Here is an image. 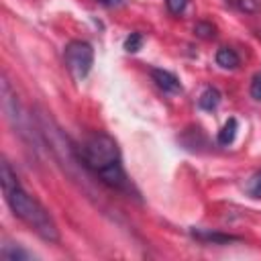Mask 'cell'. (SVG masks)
<instances>
[{
	"instance_id": "7c38bea8",
	"label": "cell",
	"mask_w": 261,
	"mask_h": 261,
	"mask_svg": "<svg viewBox=\"0 0 261 261\" xmlns=\"http://www.w3.org/2000/svg\"><path fill=\"white\" fill-rule=\"evenodd\" d=\"M141 47H143V35H141V33H130V35L124 39V49H126L128 53H137Z\"/></svg>"
},
{
	"instance_id": "9a60e30c",
	"label": "cell",
	"mask_w": 261,
	"mask_h": 261,
	"mask_svg": "<svg viewBox=\"0 0 261 261\" xmlns=\"http://www.w3.org/2000/svg\"><path fill=\"white\" fill-rule=\"evenodd\" d=\"M232 4L243 12H255L257 10V0H232Z\"/></svg>"
},
{
	"instance_id": "7a4b0ae2",
	"label": "cell",
	"mask_w": 261,
	"mask_h": 261,
	"mask_svg": "<svg viewBox=\"0 0 261 261\" xmlns=\"http://www.w3.org/2000/svg\"><path fill=\"white\" fill-rule=\"evenodd\" d=\"M84 165L94 171L106 186L114 190H128L126 173L120 165V149L116 141L106 133H94L80 149Z\"/></svg>"
},
{
	"instance_id": "52a82bcc",
	"label": "cell",
	"mask_w": 261,
	"mask_h": 261,
	"mask_svg": "<svg viewBox=\"0 0 261 261\" xmlns=\"http://www.w3.org/2000/svg\"><path fill=\"white\" fill-rule=\"evenodd\" d=\"M216 63H218L222 69H234V67H239L241 59H239V55H237L234 49H230V47H220V49L216 51Z\"/></svg>"
},
{
	"instance_id": "ba28073f",
	"label": "cell",
	"mask_w": 261,
	"mask_h": 261,
	"mask_svg": "<svg viewBox=\"0 0 261 261\" xmlns=\"http://www.w3.org/2000/svg\"><path fill=\"white\" fill-rule=\"evenodd\" d=\"M237 130H239V124H237V120L234 118H228L226 122H224V126L218 130V137H216V141H218V145H230L232 141H234V137H237Z\"/></svg>"
},
{
	"instance_id": "8fae6325",
	"label": "cell",
	"mask_w": 261,
	"mask_h": 261,
	"mask_svg": "<svg viewBox=\"0 0 261 261\" xmlns=\"http://www.w3.org/2000/svg\"><path fill=\"white\" fill-rule=\"evenodd\" d=\"M194 33H196V37H200V39H212V37L216 35V27H214L212 22L200 20V22H196Z\"/></svg>"
},
{
	"instance_id": "30bf717a",
	"label": "cell",
	"mask_w": 261,
	"mask_h": 261,
	"mask_svg": "<svg viewBox=\"0 0 261 261\" xmlns=\"http://www.w3.org/2000/svg\"><path fill=\"white\" fill-rule=\"evenodd\" d=\"M245 190H247L249 196H253V198H261V171H255V173L247 179Z\"/></svg>"
},
{
	"instance_id": "9c48e42d",
	"label": "cell",
	"mask_w": 261,
	"mask_h": 261,
	"mask_svg": "<svg viewBox=\"0 0 261 261\" xmlns=\"http://www.w3.org/2000/svg\"><path fill=\"white\" fill-rule=\"evenodd\" d=\"M2 257L6 261H27V259H31V255L27 251H22L20 247H12V245L2 247Z\"/></svg>"
},
{
	"instance_id": "277c9868",
	"label": "cell",
	"mask_w": 261,
	"mask_h": 261,
	"mask_svg": "<svg viewBox=\"0 0 261 261\" xmlns=\"http://www.w3.org/2000/svg\"><path fill=\"white\" fill-rule=\"evenodd\" d=\"M151 77L157 84V88H161L167 94H179L181 92L179 80L171 71H167V69H151Z\"/></svg>"
},
{
	"instance_id": "5b68a950",
	"label": "cell",
	"mask_w": 261,
	"mask_h": 261,
	"mask_svg": "<svg viewBox=\"0 0 261 261\" xmlns=\"http://www.w3.org/2000/svg\"><path fill=\"white\" fill-rule=\"evenodd\" d=\"M190 234L196 237L198 241H204V243H216V245H226V243L239 241V237L222 234V232H212V230H206V228H190Z\"/></svg>"
},
{
	"instance_id": "2e32d148",
	"label": "cell",
	"mask_w": 261,
	"mask_h": 261,
	"mask_svg": "<svg viewBox=\"0 0 261 261\" xmlns=\"http://www.w3.org/2000/svg\"><path fill=\"white\" fill-rule=\"evenodd\" d=\"M102 6H118L122 0H98Z\"/></svg>"
},
{
	"instance_id": "6da1fadb",
	"label": "cell",
	"mask_w": 261,
	"mask_h": 261,
	"mask_svg": "<svg viewBox=\"0 0 261 261\" xmlns=\"http://www.w3.org/2000/svg\"><path fill=\"white\" fill-rule=\"evenodd\" d=\"M0 179H2V190H4L6 204L10 206L12 214L16 218H20L27 226H31L43 241L57 243L59 241V230H57L53 218L33 196H29L20 188L18 177L10 169L8 161H2V165H0Z\"/></svg>"
},
{
	"instance_id": "3957f363",
	"label": "cell",
	"mask_w": 261,
	"mask_h": 261,
	"mask_svg": "<svg viewBox=\"0 0 261 261\" xmlns=\"http://www.w3.org/2000/svg\"><path fill=\"white\" fill-rule=\"evenodd\" d=\"M65 65L75 80H84L94 65V49L86 41H69L63 51Z\"/></svg>"
},
{
	"instance_id": "4fadbf2b",
	"label": "cell",
	"mask_w": 261,
	"mask_h": 261,
	"mask_svg": "<svg viewBox=\"0 0 261 261\" xmlns=\"http://www.w3.org/2000/svg\"><path fill=\"white\" fill-rule=\"evenodd\" d=\"M188 2H190V0H165V6H167V10H169L171 14H181V12L186 10Z\"/></svg>"
},
{
	"instance_id": "5bb4252c",
	"label": "cell",
	"mask_w": 261,
	"mask_h": 261,
	"mask_svg": "<svg viewBox=\"0 0 261 261\" xmlns=\"http://www.w3.org/2000/svg\"><path fill=\"white\" fill-rule=\"evenodd\" d=\"M249 92H251V96H253L255 100H259V102H261V71H257V73L253 75Z\"/></svg>"
},
{
	"instance_id": "8992f818",
	"label": "cell",
	"mask_w": 261,
	"mask_h": 261,
	"mask_svg": "<svg viewBox=\"0 0 261 261\" xmlns=\"http://www.w3.org/2000/svg\"><path fill=\"white\" fill-rule=\"evenodd\" d=\"M220 100H222V94H220L216 88L208 86V88H204V92L200 94V98H198V106H200L202 110H206V112H212V110L218 108Z\"/></svg>"
}]
</instances>
